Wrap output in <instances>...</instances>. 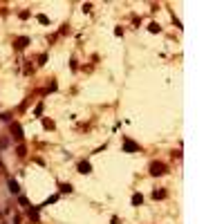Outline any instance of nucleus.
<instances>
[{
	"label": "nucleus",
	"mask_w": 224,
	"mask_h": 224,
	"mask_svg": "<svg viewBox=\"0 0 224 224\" xmlns=\"http://www.w3.org/2000/svg\"><path fill=\"white\" fill-rule=\"evenodd\" d=\"M152 172H155V175H161V172H164V166H161V164H155V166H152Z\"/></svg>",
	"instance_id": "obj_1"
},
{
	"label": "nucleus",
	"mask_w": 224,
	"mask_h": 224,
	"mask_svg": "<svg viewBox=\"0 0 224 224\" xmlns=\"http://www.w3.org/2000/svg\"><path fill=\"white\" fill-rule=\"evenodd\" d=\"M81 172H90V166H87V164H81Z\"/></svg>",
	"instance_id": "obj_2"
}]
</instances>
